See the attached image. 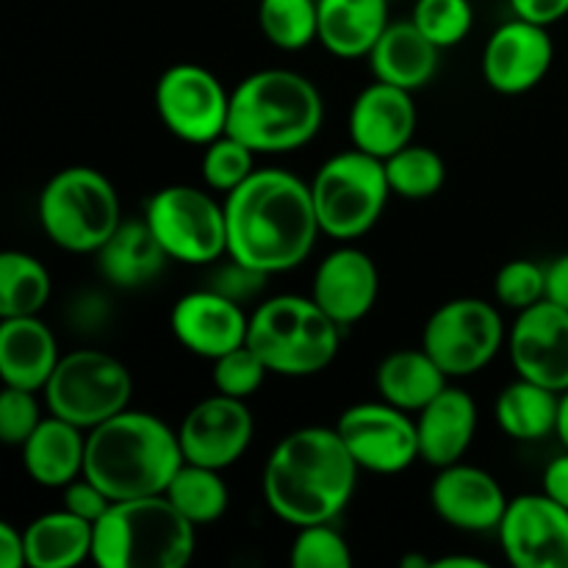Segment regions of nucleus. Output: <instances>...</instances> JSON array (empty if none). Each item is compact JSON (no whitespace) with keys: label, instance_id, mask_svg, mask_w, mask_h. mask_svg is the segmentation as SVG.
<instances>
[{"label":"nucleus","instance_id":"f257e3e1","mask_svg":"<svg viewBox=\"0 0 568 568\" xmlns=\"http://www.w3.org/2000/svg\"><path fill=\"white\" fill-rule=\"evenodd\" d=\"M231 258L281 275L314 253L322 236L311 186L286 170H255L222 200Z\"/></svg>","mask_w":568,"mask_h":568},{"label":"nucleus","instance_id":"f03ea898","mask_svg":"<svg viewBox=\"0 0 568 568\" xmlns=\"http://www.w3.org/2000/svg\"><path fill=\"white\" fill-rule=\"evenodd\" d=\"M358 464L336 427L308 425L272 447L261 475L266 508L292 527L336 521L358 486Z\"/></svg>","mask_w":568,"mask_h":568},{"label":"nucleus","instance_id":"7ed1b4c3","mask_svg":"<svg viewBox=\"0 0 568 568\" xmlns=\"http://www.w3.org/2000/svg\"><path fill=\"white\" fill-rule=\"evenodd\" d=\"M181 464L178 430L148 410L125 408L87 430L83 475L114 503L164 494Z\"/></svg>","mask_w":568,"mask_h":568},{"label":"nucleus","instance_id":"20e7f679","mask_svg":"<svg viewBox=\"0 0 568 568\" xmlns=\"http://www.w3.org/2000/svg\"><path fill=\"white\" fill-rule=\"evenodd\" d=\"M325 103L311 78L294 70H258L231 92L227 133L255 155L292 153L314 142Z\"/></svg>","mask_w":568,"mask_h":568},{"label":"nucleus","instance_id":"39448f33","mask_svg":"<svg viewBox=\"0 0 568 568\" xmlns=\"http://www.w3.org/2000/svg\"><path fill=\"white\" fill-rule=\"evenodd\" d=\"M197 549V527L164 494L116 499L92 525V564L100 568H183Z\"/></svg>","mask_w":568,"mask_h":568},{"label":"nucleus","instance_id":"423d86ee","mask_svg":"<svg viewBox=\"0 0 568 568\" xmlns=\"http://www.w3.org/2000/svg\"><path fill=\"white\" fill-rule=\"evenodd\" d=\"M247 344L270 375L311 377L325 372L342 347V325L303 294H277L250 314Z\"/></svg>","mask_w":568,"mask_h":568},{"label":"nucleus","instance_id":"0eeeda50","mask_svg":"<svg viewBox=\"0 0 568 568\" xmlns=\"http://www.w3.org/2000/svg\"><path fill=\"white\" fill-rule=\"evenodd\" d=\"M39 225L67 253H98L122 222L114 183L94 166H64L39 192Z\"/></svg>","mask_w":568,"mask_h":568},{"label":"nucleus","instance_id":"6e6552de","mask_svg":"<svg viewBox=\"0 0 568 568\" xmlns=\"http://www.w3.org/2000/svg\"><path fill=\"white\" fill-rule=\"evenodd\" d=\"M311 186L320 231L336 242H355L381 222L392 186L383 159L349 148L316 170Z\"/></svg>","mask_w":568,"mask_h":568},{"label":"nucleus","instance_id":"1a4fd4ad","mask_svg":"<svg viewBox=\"0 0 568 568\" xmlns=\"http://www.w3.org/2000/svg\"><path fill=\"white\" fill-rule=\"evenodd\" d=\"M131 369L116 355L92 347L61 355L42 388L48 414L67 419L81 430H92L131 408Z\"/></svg>","mask_w":568,"mask_h":568},{"label":"nucleus","instance_id":"9d476101","mask_svg":"<svg viewBox=\"0 0 568 568\" xmlns=\"http://www.w3.org/2000/svg\"><path fill=\"white\" fill-rule=\"evenodd\" d=\"M142 220L148 222L170 261L205 266L225 258V209L211 189L189 183L159 189L144 205Z\"/></svg>","mask_w":568,"mask_h":568},{"label":"nucleus","instance_id":"9b49d317","mask_svg":"<svg viewBox=\"0 0 568 568\" xmlns=\"http://www.w3.org/2000/svg\"><path fill=\"white\" fill-rule=\"evenodd\" d=\"M505 342L508 327L499 305L480 297H458L433 311L419 347L447 377H471L497 358Z\"/></svg>","mask_w":568,"mask_h":568},{"label":"nucleus","instance_id":"f8f14e48","mask_svg":"<svg viewBox=\"0 0 568 568\" xmlns=\"http://www.w3.org/2000/svg\"><path fill=\"white\" fill-rule=\"evenodd\" d=\"M161 125L186 144L205 148L227 131L231 92L211 70L200 64H172L161 72L153 92Z\"/></svg>","mask_w":568,"mask_h":568},{"label":"nucleus","instance_id":"ddd939ff","mask_svg":"<svg viewBox=\"0 0 568 568\" xmlns=\"http://www.w3.org/2000/svg\"><path fill=\"white\" fill-rule=\"evenodd\" d=\"M333 427L361 471L399 475L419 460L414 414L386 399L349 405Z\"/></svg>","mask_w":568,"mask_h":568},{"label":"nucleus","instance_id":"4468645a","mask_svg":"<svg viewBox=\"0 0 568 568\" xmlns=\"http://www.w3.org/2000/svg\"><path fill=\"white\" fill-rule=\"evenodd\" d=\"M497 538L516 568H568V510L544 491L508 499Z\"/></svg>","mask_w":568,"mask_h":568},{"label":"nucleus","instance_id":"2eb2a0df","mask_svg":"<svg viewBox=\"0 0 568 568\" xmlns=\"http://www.w3.org/2000/svg\"><path fill=\"white\" fill-rule=\"evenodd\" d=\"M255 436V419L247 399L214 392L189 408L178 425V444L183 460L225 471L244 458Z\"/></svg>","mask_w":568,"mask_h":568},{"label":"nucleus","instance_id":"dca6fc26","mask_svg":"<svg viewBox=\"0 0 568 568\" xmlns=\"http://www.w3.org/2000/svg\"><path fill=\"white\" fill-rule=\"evenodd\" d=\"M555 42L547 26L510 17L497 26L483 48V78L499 94H525L549 75Z\"/></svg>","mask_w":568,"mask_h":568},{"label":"nucleus","instance_id":"f3484780","mask_svg":"<svg viewBox=\"0 0 568 568\" xmlns=\"http://www.w3.org/2000/svg\"><path fill=\"white\" fill-rule=\"evenodd\" d=\"M508 355L516 375L566 392L568 388V311L541 300L519 311L508 327Z\"/></svg>","mask_w":568,"mask_h":568},{"label":"nucleus","instance_id":"a211bd4d","mask_svg":"<svg viewBox=\"0 0 568 568\" xmlns=\"http://www.w3.org/2000/svg\"><path fill=\"white\" fill-rule=\"evenodd\" d=\"M430 508L460 532H497L508 497L491 471L458 460L442 466L430 483Z\"/></svg>","mask_w":568,"mask_h":568},{"label":"nucleus","instance_id":"6ab92c4d","mask_svg":"<svg viewBox=\"0 0 568 568\" xmlns=\"http://www.w3.org/2000/svg\"><path fill=\"white\" fill-rule=\"evenodd\" d=\"M250 314L242 303L227 300L214 288L189 292L172 305L170 327L183 349L205 361H214L247 342Z\"/></svg>","mask_w":568,"mask_h":568},{"label":"nucleus","instance_id":"aec40b11","mask_svg":"<svg viewBox=\"0 0 568 568\" xmlns=\"http://www.w3.org/2000/svg\"><path fill=\"white\" fill-rule=\"evenodd\" d=\"M381 272L377 264L349 242L327 253L314 270L311 300L342 327L355 325L377 305Z\"/></svg>","mask_w":568,"mask_h":568},{"label":"nucleus","instance_id":"412c9836","mask_svg":"<svg viewBox=\"0 0 568 568\" xmlns=\"http://www.w3.org/2000/svg\"><path fill=\"white\" fill-rule=\"evenodd\" d=\"M416 122H419V111H416L414 92L372 81L353 100L347 131L353 148L386 161L388 155L414 142Z\"/></svg>","mask_w":568,"mask_h":568},{"label":"nucleus","instance_id":"4be33fe9","mask_svg":"<svg viewBox=\"0 0 568 568\" xmlns=\"http://www.w3.org/2000/svg\"><path fill=\"white\" fill-rule=\"evenodd\" d=\"M416 419L419 436V460L433 469L458 464L469 453L477 433V403L469 392L447 386L430 399Z\"/></svg>","mask_w":568,"mask_h":568},{"label":"nucleus","instance_id":"5701e85b","mask_svg":"<svg viewBox=\"0 0 568 568\" xmlns=\"http://www.w3.org/2000/svg\"><path fill=\"white\" fill-rule=\"evenodd\" d=\"M59 342L37 316L0 320V383L42 392L59 364Z\"/></svg>","mask_w":568,"mask_h":568},{"label":"nucleus","instance_id":"b1692460","mask_svg":"<svg viewBox=\"0 0 568 568\" xmlns=\"http://www.w3.org/2000/svg\"><path fill=\"white\" fill-rule=\"evenodd\" d=\"M442 50L414 26V20L388 22L386 31L369 50V67L375 81L416 92L427 87L438 72Z\"/></svg>","mask_w":568,"mask_h":568},{"label":"nucleus","instance_id":"393cba45","mask_svg":"<svg viewBox=\"0 0 568 568\" xmlns=\"http://www.w3.org/2000/svg\"><path fill=\"white\" fill-rule=\"evenodd\" d=\"M388 22V0H316V42L338 59H366Z\"/></svg>","mask_w":568,"mask_h":568},{"label":"nucleus","instance_id":"a878e982","mask_svg":"<svg viewBox=\"0 0 568 568\" xmlns=\"http://www.w3.org/2000/svg\"><path fill=\"white\" fill-rule=\"evenodd\" d=\"M22 469L37 486L64 488L83 475L87 458V430L70 425L67 419L48 414L37 430L20 447Z\"/></svg>","mask_w":568,"mask_h":568},{"label":"nucleus","instance_id":"bb28decb","mask_svg":"<svg viewBox=\"0 0 568 568\" xmlns=\"http://www.w3.org/2000/svg\"><path fill=\"white\" fill-rule=\"evenodd\" d=\"M98 270L111 286L142 288L164 272L166 253L144 220H122L94 253Z\"/></svg>","mask_w":568,"mask_h":568},{"label":"nucleus","instance_id":"cd10ccee","mask_svg":"<svg viewBox=\"0 0 568 568\" xmlns=\"http://www.w3.org/2000/svg\"><path fill=\"white\" fill-rule=\"evenodd\" d=\"M375 386L381 399L392 403L394 408L419 414L436 394H442L449 386V377L425 349L414 347L388 353L377 364Z\"/></svg>","mask_w":568,"mask_h":568},{"label":"nucleus","instance_id":"c85d7f7f","mask_svg":"<svg viewBox=\"0 0 568 568\" xmlns=\"http://www.w3.org/2000/svg\"><path fill=\"white\" fill-rule=\"evenodd\" d=\"M26 566L72 568L92 560V525L78 519L67 508L37 516L22 530Z\"/></svg>","mask_w":568,"mask_h":568},{"label":"nucleus","instance_id":"c756f323","mask_svg":"<svg viewBox=\"0 0 568 568\" xmlns=\"http://www.w3.org/2000/svg\"><path fill=\"white\" fill-rule=\"evenodd\" d=\"M558 392L516 375V381L508 383V386L497 394L494 419H497V427L508 438L532 444L555 436V427H558Z\"/></svg>","mask_w":568,"mask_h":568},{"label":"nucleus","instance_id":"7c9ffc66","mask_svg":"<svg viewBox=\"0 0 568 568\" xmlns=\"http://www.w3.org/2000/svg\"><path fill=\"white\" fill-rule=\"evenodd\" d=\"M164 497L194 527L220 521L231 505V491H227V483L222 480V471L211 469V466L189 464V460L178 466L172 480L166 483Z\"/></svg>","mask_w":568,"mask_h":568},{"label":"nucleus","instance_id":"2f4dec72","mask_svg":"<svg viewBox=\"0 0 568 568\" xmlns=\"http://www.w3.org/2000/svg\"><path fill=\"white\" fill-rule=\"evenodd\" d=\"M50 292L53 281L42 261L22 250H0V320L42 314Z\"/></svg>","mask_w":568,"mask_h":568},{"label":"nucleus","instance_id":"473e14b6","mask_svg":"<svg viewBox=\"0 0 568 568\" xmlns=\"http://www.w3.org/2000/svg\"><path fill=\"white\" fill-rule=\"evenodd\" d=\"M386 178L392 194L403 200H427L436 197L447 183V161L427 144H405L386 161Z\"/></svg>","mask_w":568,"mask_h":568},{"label":"nucleus","instance_id":"72a5a7b5","mask_svg":"<svg viewBox=\"0 0 568 568\" xmlns=\"http://www.w3.org/2000/svg\"><path fill=\"white\" fill-rule=\"evenodd\" d=\"M261 33L277 50H303L316 42V0H258Z\"/></svg>","mask_w":568,"mask_h":568},{"label":"nucleus","instance_id":"f704fd0d","mask_svg":"<svg viewBox=\"0 0 568 568\" xmlns=\"http://www.w3.org/2000/svg\"><path fill=\"white\" fill-rule=\"evenodd\" d=\"M200 172H203L205 189H211L214 194H227L253 175L255 153L225 131L203 148Z\"/></svg>","mask_w":568,"mask_h":568},{"label":"nucleus","instance_id":"c9c22d12","mask_svg":"<svg viewBox=\"0 0 568 568\" xmlns=\"http://www.w3.org/2000/svg\"><path fill=\"white\" fill-rule=\"evenodd\" d=\"M410 20L438 50H449L469 37L475 9L469 0H416Z\"/></svg>","mask_w":568,"mask_h":568},{"label":"nucleus","instance_id":"e433bc0d","mask_svg":"<svg viewBox=\"0 0 568 568\" xmlns=\"http://www.w3.org/2000/svg\"><path fill=\"white\" fill-rule=\"evenodd\" d=\"M288 564L294 568H349L353 552L333 521H320V525L297 527V536L288 549Z\"/></svg>","mask_w":568,"mask_h":568},{"label":"nucleus","instance_id":"4c0bfd02","mask_svg":"<svg viewBox=\"0 0 568 568\" xmlns=\"http://www.w3.org/2000/svg\"><path fill=\"white\" fill-rule=\"evenodd\" d=\"M544 288H547L544 264L530 258L508 261V264L499 266L497 277H494V300H497V305L516 311V314L541 303Z\"/></svg>","mask_w":568,"mask_h":568},{"label":"nucleus","instance_id":"58836bf2","mask_svg":"<svg viewBox=\"0 0 568 568\" xmlns=\"http://www.w3.org/2000/svg\"><path fill=\"white\" fill-rule=\"evenodd\" d=\"M211 364H214V369H211L214 392L227 394V397H236V399L253 397V394L264 386L266 375H270L264 361H261L247 344L220 355V358H214Z\"/></svg>","mask_w":568,"mask_h":568},{"label":"nucleus","instance_id":"ea45409f","mask_svg":"<svg viewBox=\"0 0 568 568\" xmlns=\"http://www.w3.org/2000/svg\"><path fill=\"white\" fill-rule=\"evenodd\" d=\"M39 392L20 386L0 388V444L6 447H22L39 422L44 419Z\"/></svg>","mask_w":568,"mask_h":568},{"label":"nucleus","instance_id":"a19ab883","mask_svg":"<svg viewBox=\"0 0 568 568\" xmlns=\"http://www.w3.org/2000/svg\"><path fill=\"white\" fill-rule=\"evenodd\" d=\"M225 264L216 266L214 281L209 283V288L225 294L227 300H236V303H250V300L258 297V294L264 292L270 275L242 264V261L231 258V255H225Z\"/></svg>","mask_w":568,"mask_h":568},{"label":"nucleus","instance_id":"79ce46f5","mask_svg":"<svg viewBox=\"0 0 568 568\" xmlns=\"http://www.w3.org/2000/svg\"><path fill=\"white\" fill-rule=\"evenodd\" d=\"M61 494H64V505H61V508H67L70 514H75L78 519L89 521V525H94V521H98L100 516L109 510V505L114 503V499H111L109 494L98 486V483L89 480L87 475H81V477H75L72 483H67V486L61 488Z\"/></svg>","mask_w":568,"mask_h":568},{"label":"nucleus","instance_id":"37998d69","mask_svg":"<svg viewBox=\"0 0 568 568\" xmlns=\"http://www.w3.org/2000/svg\"><path fill=\"white\" fill-rule=\"evenodd\" d=\"M514 17L552 28L568 17V0H508Z\"/></svg>","mask_w":568,"mask_h":568},{"label":"nucleus","instance_id":"c03bdc74","mask_svg":"<svg viewBox=\"0 0 568 568\" xmlns=\"http://www.w3.org/2000/svg\"><path fill=\"white\" fill-rule=\"evenodd\" d=\"M544 277H547L544 300L568 311V253L555 255L549 264H544Z\"/></svg>","mask_w":568,"mask_h":568},{"label":"nucleus","instance_id":"a18cd8bd","mask_svg":"<svg viewBox=\"0 0 568 568\" xmlns=\"http://www.w3.org/2000/svg\"><path fill=\"white\" fill-rule=\"evenodd\" d=\"M541 491L568 510V449L547 464L541 477Z\"/></svg>","mask_w":568,"mask_h":568},{"label":"nucleus","instance_id":"49530a36","mask_svg":"<svg viewBox=\"0 0 568 568\" xmlns=\"http://www.w3.org/2000/svg\"><path fill=\"white\" fill-rule=\"evenodd\" d=\"M26 566V547H22V530L0 519V568Z\"/></svg>","mask_w":568,"mask_h":568},{"label":"nucleus","instance_id":"de8ad7c7","mask_svg":"<svg viewBox=\"0 0 568 568\" xmlns=\"http://www.w3.org/2000/svg\"><path fill=\"white\" fill-rule=\"evenodd\" d=\"M488 564L480 558H471V555H449V558L433 560L430 568H486Z\"/></svg>","mask_w":568,"mask_h":568},{"label":"nucleus","instance_id":"09e8293b","mask_svg":"<svg viewBox=\"0 0 568 568\" xmlns=\"http://www.w3.org/2000/svg\"><path fill=\"white\" fill-rule=\"evenodd\" d=\"M555 436H558L560 447L568 449V388L560 392V408H558V427H555Z\"/></svg>","mask_w":568,"mask_h":568}]
</instances>
